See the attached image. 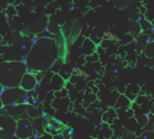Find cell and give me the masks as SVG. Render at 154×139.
Here are the masks:
<instances>
[{
    "mask_svg": "<svg viewBox=\"0 0 154 139\" xmlns=\"http://www.w3.org/2000/svg\"><path fill=\"white\" fill-rule=\"evenodd\" d=\"M8 51H9V47L3 45V44L0 45V54H5Z\"/></svg>",
    "mask_w": 154,
    "mask_h": 139,
    "instance_id": "26",
    "label": "cell"
},
{
    "mask_svg": "<svg viewBox=\"0 0 154 139\" xmlns=\"http://www.w3.org/2000/svg\"><path fill=\"white\" fill-rule=\"evenodd\" d=\"M50 88L55 92H59V91L64 89V79L58 74H54V76L52 77L51 81H50Z\"/></svg>",
    "mask_w": 154,
    "mask_h": 139,
    "instance_id": "10",
    "label": "cell"
},
{
    "mask_svg": "<svg viewBox=\"0 0 154 139\" xmlns=\"http://www.w3.org/2000/svg\"><path fill=\"white\" fill-rule=\"evenodd\" d=\"M3 107H5V105H3L2 101H1V99H0V114H1V111H3Z\"/></svg>",
    "mask_w": 154,
    "mask_h": 139,
    "instance_id": "27",
    "label": "cell"
},
{
    "mask_svg": "<svg viewBox=\"0 0 154 139\" xmlns=\"http://www.w3.org/2000/svg\"><path fill=\"white\" fill-rule=\"evenodd\" d=\"M135 139H154V131L153 130L143 131L140 134V136H138Z\"/></svg>",
    "mask_w": 154,
    "mask_h": 139,
    "instance_id": "22",
    "label": "cell"
},
{
    "mask_svg": "<svg viewBox=\"0 0 154 139\" xmlns=\"http://www.w3.org/2000/svg\"><path fill=\"white\" fill-rule=\"evenodd\" d=\"M148 43H149V36L148 35H138L136 40V50L138 52L143 51V49Z\"/></svg>",
    "mask_w": 154,
    "mask_h": 139,
    "instance_id": "15",
    "label": "cell"
},
{
    "mask_svg": "<svg viewBox=\"0 0 154 139\" xmlns=\"http://www.w3.org/2000/svg\"><path fill=\"white\" fill-rule=\"evenodd\" d=\"M3 90H5V88H3V86H2V84L0 83V96H1V94H2Z\"/></svg>",
    "mask_w": 154,
    "mask_h": 139,
    "instance_id": "28",
    "label": "cell"
},
{
    "mask_svg": "<svg viewBox=\"0 0 154 139\" xmlns=\"http://www.w3.org/2000/svg\"><path fill=\"white\" fill-rule=\"evenodd\" d=\"M138 93H139V86L137 84H129L126 89V92H125V96L128 99H130L131 101L136 98Z\"/></svg>",
    "mask_w": 154,
    "mask_h": 139,
    "instance_id": "11",
    "label": "cell"
},
{
    "mask_svg": "<svg viewBox=\"0 0 154 139\" xmlns=\"http://www.w3.org/2000/svg\"><path fill=\"white\" fill-rule=\"evenodd\" d=\"M26 113H28L30 118L36 119L38 117H41V115H42V109H41V107H32V105H29Z\"/></svg>",
    "mask_w": 154,
    "mask_h": 139,
    "instance_id": "17",
    "label": "cell"
},
{
    "mask_svg": "<svg viewBox=\"0 0 154 139\" xmlns=\"http://www.w3.org/2000/svg\"><path fill=\"white\" fill-rule=\"evenodd\" d=\"M61 64H62V62H61V60H55V62L53 63V65H52V68H51V71H53L54 72V74H58V71L60 70V68H61Z\"/></svg>",
    "mask_w": 154,
    "mask_h": 139,
    "instance_id": "23",
    "label": "cell"
},
{
    "mask_svg": "<svg viewBox=\"0 0 154 139\" xmlns=\"http://www.w3.org/2000/svg\"><path fill=\"white\" fill-rule=\"evenodd\" d=\"M5 112L7 115L11 116L13 118H17L28 112V105L23 104V103H15V104L5 107Z\"/></svg>",
    "mask_w": 154,
    "mask_h": 139,
    "instance_id": "8",
    "label": "cell"
},
{
    "mask_svg": "<svg viewBox=\"0 0 154 139\" xmlns=\"http://www.w3.org/2000/svg\"><path fill=\"white\" fill-rule=\"evenodd\" d=\"M137 121H138V123L140 124V126H146L148 123V121H149V117H148L147 115H140L137 117Z\"/></svg>",
    "mask_w": 154,
    "mask_h": 139,
    "instance_id": "24",
    "label": "cell"
},
{
    "mask_svg": "<svg viewBox=\"0 0 154 139\" xmlns=\"http://www.w3.org/2000/svg\"><path fill=\"white\" fill-rule=\"evenodd\" d=\"M34 128L32 121L29 118H19L17 119V128H16L15 137L18 139H30L33 137Z\"/></svg>",
    "mask_w": 154,
    "mask_h": 139,
    "instance_id": "6",
    "label": "cell"
},
{
    "mask_svg": "<svg viewBox=\"0 0 154 139\" xmlns=\"http://www.w3.org/2000/svg\"><path fill=\"white\" fill-rule=\"evenodd\" d=\"M113 138V130L109 126L100 128L96 139H112Z\"/></svg>",
    "mask_w": 154,
    "mask_h": 139,
    "instance_id": "18",
    "label": "cell"
},
{
    "mask_svg": "<svg viewBox=\"0 0 154 139\" xmlns=\"http://www.w3.org/2000/svg\"><path fill=\"white\" fill-rule=\"evenodd\" d=\"M95 43L91 40L90 38H87L86 40L84 41V44H82V50H84V53L86 54L87 56L91 55V54L95 53Z\"/></svg>",
    "mask_w": 154,
    "mask_h": 139,
    "instance_id": "14",
    "label": "cell"
},
{
    "mask_svg": "<svg viewBox=\"0 0 154 139\" xmlns=\"http://www.w3.org/2000/svg\"><path fill=\"white\" fill-rule=\"evenodd\" d=\"M33 44L34 42L30 36L16 34L10 49L8 61H26V58L32 50Z\"/></svg>",
    "mask_w": 154,
    "mask_h": 139,
    "instance_id": "3",
    "label": "cell"
},
{
    "mask_svg": "<svg viewBox=\"0 0 154 139\" xmlns=\"http://www.w3.org/2000/svg\"><path fill=\"white\" fill-rule=\"evenodd\" d=\"M55 56L54 40L48 37H43L35 41L24 62L29 70L45 72L51 70L52 65L55 62Z\"/></svg>",
    "mask_w": 154,
    "mask_h": 139,
    "instance_id": "1",
    "label": "cell"
},
{
    "mask_svg": "<svg viewBox=\"0 0 154 139\" xmlns=\"http://www.w3.org/2000/svg\"><path fill=\"white\" fill-rule=\"evenodd\" d=\"M53 139H64V138L62 136H58V135H57V136H54Z\"/></svg>",
    "mask_w": 154,
    "mask_h": 139,
    "instance_id": "29",
    "label": "cell"
},
{
    "mask_svg": "<svg viewBox=\"0 0 154 139\" xmlns=\"http://www.w3.org/2000/svg\"><path fill=\"white\" fill-rule=\"evenodd\" d=\"M29 71L24 61L0 62V83L5 89L17 88L20 86L22 77Z\"/></svg>",
    "mask_w": 154,
    "mask_h": 139,
    "instance_id": "2",
    "label": "cell"
},
{
    "mask_svg": "<svg viewBox=\"0 0 154 139\" xmlns=\"http://www.w3.org/2000/svg\"><path fill=\"white\" fill-rule=\"evenodd\" d=\"M17 120L7 114H0V139H13L15 137Z\"/></svg>",
    "mask_w": 154,
    "mask_h": 139,
    "instance_id": "5",
    "label": "cell"
},
{
    "mask_svg": "<svg viewBox=\"0 0 154 139\" xmlns=\"http://www.w3.org/2000/svg\"><path fill=\"white\" fill-rule=\"evenodd\" d=\"M1 44H2V37L0 36V45H1Z\"/></svg>",
    "mask_w": 154,
    "mask_h": 139,
    "instance_id": "31",
    "label": "cell"
},
{
    "mask_svg": "<svg viewBox=\"0 0 154 139\" xmlns=\"http://www.w3.org/2000/svg\"><path fill=\"white\" fill-rule=\"evenodd\" d=\"M49 24V21H48V18L45 16H42L39 19H37L34 23L30 24L29 26V31L33 34H39V33L43 32L45 30V28Z\"/></svg>",
    "mask_w": 154,
    "mask_h": 139,
    "instance_id": "9",
    "label": "cell"
},
{
    "mask_svg": "<svg viewBox=\"0 0 154 139\" xmlns=\"http://www.w3.org/2000/svg\"><path fill=\"white\" fill-rule=\"evenodd\" d=\"M26 95H28V92L22 90L20 86H17V88H9L3 90L2 94L0 96V99L2 101L5 107H10V105L15 104V103H18Z\"/></svg>",
    "mask_w": 154,
    "mask_h": 139,
    "instance_id": "4",
    "label": "cell"
},
{
    "mask_svg": "<svg viewBox=\"0 0 154 139\" xmlns=\"http://www.w3.org/2000/svg\"><path fill=\"white\" fill-rule=\"evenodd\" d=\"M151 114H152V115H154V102H153V104H152V107H151Z\"/></svg>",
    "mask_w": 154,
    "mask_h": 139,
    "instance_id": "30",
    "label": "cell"
},
{
    "mask_svg": "<svg viewBox=\"0 0 154 139\" xmlns=\"http://www.w3.org/2000/svg\"><path fill=\"white\" fill-rule=\"evenodd\" d=\"M37 84H38V80L36 78V75L28 71L22 77L19 86L26 92H31V91H34L37 88Z\"/></svg>",
    "mask_w": 154,
    "mask_h": 139,
    "instance_id": "7",
    "label": "cell"
},
{
    "mask_svg": "<svg viewBox=\"0 0 154 139\" xmlns=\"http://www.w3.org/2000/svg\"><path fill=\"white\" fill-rule=\"evenodd\" d=\"M32 125H33V128H34V132L38 133L39 135L45 134V119H43L42 116L33 120Z\"/></svg>",
    "mask_w": 154,
    "mask_h": 139,
    "instance_id": "12",
    "label": "cell"
},
{
    "mask_svg": "<svg viewBox=\"0 0 154 139\" xmlns=\"http://www.w3.org/2000/svg\"><path fill=\"white\" fill-rule=\"evenodd\" d=\"M86 59L88 60L89 62H95V61H97V60L99 59V56H98V54L95 52V53H93V54H91V55L87 56Z\"/></svg>",
    "mask_w": 154,
    "mask_h": 139,
    "instance_id": "25",
    "label": "cell"
},
{
    "mask_svg": "<svg viewBox=\"0 0 154 139\" xmlns=\"http://www.w3.org/2000/svg\"><path fill=\"white\" fill-rule=\"evenodd\" d=\"M131 105V101L130 99H128L125 94H122L119 97H118L117 101H116L115 105H114V110H117V109H127Z\"/></svg>",
    "mask_w": 154,
    "mask_h": 139,
    "instance_id": "13",
    "label": "cell"
},
{
    "mask_svg": "<svg viewBox=\"0 0 154 139\" xmlns=\"http://www.w3.org/2000/svg\"><path fill=\"white\" fill-rule=\"evenodd\" d=\"M117 117V114H116V110L113 109H109L107 112L103 114V121L107 122V123L111 124L113 122V120Z\"/></svg>",
    "mask_w": 154,
    "mask_h": 139,
    "instance_id": "16",
    "label": "cell"
},
{
    "mask_svg": "<svg viewBox=\"0 0 154 139\" xmlns=\"http://www.w3.org/2000/svg\"><path fill=\"white\" fill-rule=\"evenodd\" d=\"M143 54H145L146 57L148 58H153L154 57V40L150 41L147 45L143 49Z\"/></svg>",
    "mask_w": 154,
    "mask_h": 139,
    "instance_id": "19",
    "label": "cell"
},
{
    "mask_svg": "<svg viewBox=\"0 0 154 139\" xmlns=\"http://www.w3.org/2000/svg\"><path fill=\"white\" fill-rule=\"evenodd\" d=\"M139 26H140L141 31H150L153 29V24L151 23L150 21H148L147 19H141L139 20Z\"/></svg>",
    "mask_w": 154,
    "mask_h": 139,
    "instance_id": "21",
    "label": "cell"
},
{
    "mask_svg": "<svg viewBox=\"0 0 154 139\" xmlns=\"http://www.w3.org/2000/svg\"><path fill=\"white\" fill-rule=\"evenodd\" d=\"M129 30L131 31V33H134V34H139L141 31L140 26H139V22L136 21H129L128 22Z\"/></svg>",
    "mask_w": 154,
    "mask_h": 139,
    "instance_id": "20",
    "label": "cell"
}]
</instances>
